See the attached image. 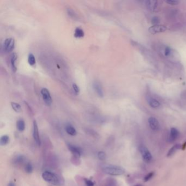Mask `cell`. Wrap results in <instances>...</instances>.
Segmentation results:
<instances>
[{"label":"cell","instance_id":"18","mask_svg":"<svg viewBox=\"0 0 186 186\" xmlns=\"http://www.w3.org/2000/svg\"><path fill=\"white\" fill-rule=\"evenodd\" d=\"M17 129L20 132L24 131L25 129V123L24 120H19L17 121Z\"/></svg>","mask_w":186,"mask_h":186},{"label":"cell","instance_id":"33","mask_svg":"<svg viewBox=\"0 0 186 186\" xmlns=\"http://www.w3.org/2000/svg\"><path fill=\"white\" fill-rule=\"evenodd\" d=\"M8 186H15V184H14V183L13 182H10L8 184Z\"/></svg>","mask_w":186,"mask_h":186},{"label":"cell","instance_id":"24","mask_svg":"<svg viewBox=\"0 0 186 186\" xmlns=\"http://www.w3.org/2000/svg\"><path fill=\"white\" fill-rule=\"evenodd\" d=\"M172 49L169 47H166L164 50V54L166 57H169L172 55Z\"/></svg>","mask_w":186,"mask_h":186},{"label":"cell","instance_id":"4","mask_svg":"<svg viewBox=\"0 0 186 186\" xmlns=\"http://www.w3.org/2000/svg\"><path fill=\"white\" fill-rule=\"evenodd\" d=\"M40 93L42 96L43 101L45 102L46 105L48 106H50L52 103V99L49 91L46 88H43L40 91Z\"/></svg>","mask_w":186,"mask_h":186},{"label":"cell","instance_id":"13","mask_svg":"<svg viewBox=\"0 0 186 186\" xmlns=\"http://www.w3.org/2000/svg\"><path fill=\"white\" fill-rule=\"evenodd\" d=\"M182 148V145L181 144H177L175 145L174 146H173L172 147L170 148L169 150V151H168V152L167 153V157H169L172 156V155H174L175 152H176L177 150H180Z\"/></svg>","mask_w":186,"mask_h":186},{"label":"cell","instance_id":"6","mask_svg":"<svg viewBox=\"0 0 186 186\" xmlns=\"http://www.w3.org/2000/svg\"><path fill=\"white\" fill-rule=\"evenodd\" d=\"M15 47V40L14 38H7L4 42L3 48L5 52H10L14 49Z\"/></svg>","mask_w":186,"mask_h":186},{"label":"cell","instance_id":"2","mask_svg":"<svg viewBox=\"0 0 186 186\" xmlns=\"http://www.w3.org/2000/svg\"><path fill=\"white\" fill-rule=\"evenodd\" d=\"M42 178L45 181L48 182L56 186L61 184V180L57 175L50 172H45L42 174Z\"/></svg>","mask_w":186,"mask_h":186},{"label":"cell","instance_id":"34","mask_svg":"<svg viewBox=\"0 0 186 186\" xmlns=\"http://www.w3.org/2000/svg\"><path fill=\"white\" fill-rule=\"evenodd\" d=\"M135 186H142L141 184H136V185H135Z\"/></svg>","mask_w":186,"mask_h":186},{"label":"cell","instance_id":"19","mask_svg":"<svg viewBox=\"0 0 186 186\" xmlns=\"http://www.w3.org/2000/svg\"><path fill=\"white\" fill-rule=\"evenodd\" d=\"M27 61L30 66H34L35 64L36 61H35V58L34 55L33 54H29L28 56V59H27Z\"/></svg>","mask_w":186,"mask_h":186},{"label":"cell","instance_id":"12","mask_svg":"<svg viewBox=\"0 0 186 186\" xmlns=\"http://www.w3.org/2000/svg\"><path fill=\"white\" fill-rule=\"evenodd\" d=\"M145 5L148 10L154 11L157 6V1L155 0H147L145 1Z\"/></svg>","mask_w":186,"mask_h":186},{"label":"cell","instance_id":"3","mask_svg":"<svg viewBox=\"0 0 186 186\" xmlns=\"http://www.w3.org/2000/svg\"><path fill=\"white\" fill-rule=\"evenodd\" d=\"M139 150L144 160L146 162H151L152 159V155L148 150V148L146 146H144V145H140L139 147Z\"/></svg>","mask_w":186,"mask_h":186},{"label":"cell","instance_id":"9","mask_svg":"<svg viewBox=\"0 0 186 186\" xmlns=\"http://www.w3.org/2000/svg\"><path fill=\"white\" fill-rule=\"evenodd\" d=\"M148 122L149 126L152 130H159L160 128L159 123L155 118L151 117L149 118Z\"/></svg>","mask_w":186,"mask_h":186},{"label":"cell","instance_id":"30","mask_svg":"<svg viewBox=\"0 0 186 186\" xmlns=\"http://www.w3.org/2000/svg\"><path fill=\"white\" fill-rule=\"evenodd\" d=\"M165 2L170 5L175 6V5H179L180 2L179 1H175V0H168V1H166Z\"/></svg>","mask_w":186,"mask_h":186},{"label":"cell","instance_id":"28","mask_svg":"<svg viewBox=\"0 0 186 186\" xmlns=\"http://www.w3.org/2000/svg\"><path fill=\"white\" fill-rule=\"evenodd\" d=\"M72 87H73V90L74 91V93H76V95H78L80 93V89L78 86V85H76V84H73L72 85Z\"/></svg>","mask_w":186,"mask_h":186},{"label":"cell","instance_id":"31","mask_svg":"<svg viewBox=\"0 0 186 186\" xmlns=\"http://www.w3.org/2000/svg\"><path fill=\"white\" fill-rule=\"evenodd\" d=\"M85 181V185L86 186H94V183L91 180L87 179H84Z\"/></svg>","mask_w":186,"mask_h":186},{"label":"cell","instance_id":"26","mask_svg":"<svg viewBox=\"0 0 186 186\" xmlns=\"http://www.w3.org/2000/svg\"><path fill=\"white\" fill-rule=\"evenodd\" d=\"M98 158L99 159L101 160H104L106 158V153L103 151H100L98 153Z\"/></svg>","mask_w":186,"mask_h":186},{"label":"cell","instance_id":"20","mask_svg":"<svg viewBox=\"0 0 186 186\" xmlns=\"http://www.w3.org/2000/svg\"><path fill=\"white\" fill-rule=\"evenodd\" d=\"M10 141V138L8 135H3L0 139V145L1 146H5Z\"/></svg>","mask_w":186,"mask_h":186},{"label":"cell","instance_id":"10","mask_svg":"<svg viewBox=\"0 0 186 186\" xmlns=\"http://www.w3.org/2000/svg\"><path fill=\"white\" fill-rule=\"evenodd\" d=\"M180 132L178 130L175 128H172L170 132V135L168 138V141L172 143L175 141L178 137H179Z\"/></svg>","mask_w":186,"mask_h":186},{"label":"cell","instance_id":"27","mask_svg":"<svg viewBox=\"0 0 186 186\" xmlns=\"http://www.w3.org/2000/svg\"><path fill=\"white\" fill-rule=\"evenodd\" d=\"M154 175H155L154 172H150V173H148V174L146 175L144 177V181H148L150 180H151L153 177Z\"/></svg>","mask_w":186,"mask_h":186},{"label":"cell","instance_id":"5","mask_svg":"<svg viewBox=\"0 0 186 186\" xmlns=\"http://www.w3.org/2000/svg\"><path fill=\"white\" fill-rule=\"evenodd\" d=\"M167 30V27L162 25H154L153 26H151L150 28H148V32L150 33L155 35L156 33H161V32H164Z\"/></svg>","mask_w":186,"mask_h":186},{"label":"cell","instance_id":"29","mask_svg":"<svg viewBox=\"0 0 186 186\" xmlns=\"http://www.w3.org/2000/svg\"><path fill=\"white\" fill-rule=\"evenodd\" d=\"M117 182L115 180L110 179L106 184V186H116Z\"/></svg>","mask_w":186,"mask_h":186},{"label":"cell","instance_id":"15","mask_svg":"<svg viewBox=\"0 0 186 186\" xmlns=\"http://www.w3.org/2000/svg\"><path fill=\"white\" fill-rule=\"evenodd\" d=\"M147 101L150 106L153 108H157L160 106V103L157 100L154 99L150 97L147 98Z\"/></svg>","mask_w":186,"mask_h":186},{"label":"cell","instance_id":"25","mask_svg":"<svg viewBox=\"0 0 186 186\" xmlns=\"http://www.w3.org/2000/svg\"><path fill=\"white\" fill-rule=\"evenodd\" d=\"M67 13L70 17L73 18L74 19H76V18H78V16H77V15H76V13L71 8L67 9Z\"/></svg>","mask_w":186,"mask_h":186},{"label":"cell","instance_id":"21","mask_svg":"<svg viewBox=\"0 0 186 186\" xmlns=\"http://www.w3.org/2000/svg\"><path fill=\"white\" fill-rule=\"evenodd\" d=\"M11 106L13 109L16 113H20L22 110L21 105L19 103H17L15 102H11Z\"/></svg>","mask_w":186,"mask_h":186},{"label":"cell","instance_id":"32","mask_svg":"<svg viewBox=\"0 0 186 186\" xmlns=\"http://www.w3.org/2000/svg\"><path fill=\"white\" fill-rule=\"evenodd\" d=\"M159 23V19L158 17H153L152 19V23L154 25H157Z\"/></svg>","mask_w":186,"mask_h":186},{"label":"cell","instance_id":"22","mask_svg":"<svg viewBox=\"0 0 186 186\" xmlns=\"http://www.w3.org/2000/svg\"><path fill=\"white\" fill-rule=\"evenodd\" d=\"M24 160H25V158L23 155H17V157H15L13 159V162L14 164H19L21 163L24 162Z\"/></svg>","mask_w":186,"mask_h":186},{"label":"cell","instance_id":"1","mask_svg":"<svg viewBox=\"0 0 186 186\" xmlns=\"http://www.w3.org/2000/svg\"><path fill=\"white\" fill-rule=\"evenodd\" d=\"M103 171L105 174L112 176H120L125 173L122 167L117 165H108L103 167Z\"/></svg>","mask_w":186,"mask_h":186},{"label":"cell","instance_id":"8","mask_svg":"<svg viewBox=\"0 0 186 186\" xmlns=\"http://www.w3.org/2000/svg\"><path fill=\"white\" fill-rule=\"evenodd\" d=\"M68 148L69 150L71 151L73 155L76 157V158H79L81 155V150L80 149V147L73 145L72 144H68Z\"/></svg>","mask_w":186,"mask_h":186},{"label":"cell","instance_id":"7","mask_svg":"<svg viewBox=\"0 0 186 186\" xmlns=\"http://www.w3.org/2000/svg\"><path fill=\"white\" fill-rule=\"evenodd\" d=\"M33 137L37 145L38 146H40L41 141H40V137L39 134L38 125L35 120L34 121L33 123Z\"/></svg>","mask_w":186,"mask_h":186},{"label":"cell","instance_id":"11","mask_svg":"<svg viewBox=\"0 0 186 186\" xmlns=\"http://www.w3.org/2000/svg\"><path fill=\"white\" fill-rule=\"evenodd\" d=\"M93 88L94 89V91L96 92L97 94L99 97H101V98L103 97V88H102V86L100 83L95 81L93 84Z\"/></svg>","mask_w":186,"mask_h":186},{"label":"cell","instance_id":"16","mask_svg":"<svg viewBox=\"0 0 186 186\" xmlns=\"http://www.w3.org/2000/svg\"><path fill=\"white\" fill-rule=\"evenodd\" d=\"M66 131L69 135H72V136H75L77 133L76 128L71 124L66 125Z\"/></svg>","mask_w":186,"mask_h":186},{"label":"cell","instance_id":"14","mask_svg":"<svg viewBox=\"0 0 186 186\" xmlns=\"http://www.w3.org/2000/svg\"><path fill=\"white\" fill-rule=\"evenodd\" d=\"M17 55L16 53H13L10 58V64H11V67H12V71L14 72H15L17 71V68L16 66V61L17 60Z\"/></svg>","mask_w":186,"mask_h":186},{"label":"cell","instance_id":"23","mask_svg":"<svg viewBox=\"0 0 186 186\" xmlns=\"http://www.w3.org/2000/svg\"><path fill=\"white\" fill-rule=\"evenodd\" d=\"M25 170L27 174H31L33 171V167L30 163H26L25 165Z\"/></svg>","mask_w":186,"mask_h":186},{"label":"cell","instance_id":"17","mask_svg":"<svg viewBox=\"0 0 186 186\" xmlns=\"http://www.w3.org/2000/svg\"><path fill=\"white\" fill-rule=\"evenodd\" d=\"M84 35H85V33L82 28H81L80 27H76V28L75 31H74V35L76 38H82L84 36Z\"/></svg>","mask_w":186,"mask_h":186}]
</instances>
